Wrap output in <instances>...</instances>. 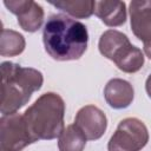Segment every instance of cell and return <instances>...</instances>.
I'll list each match as a JSON object with an SVG mask.
<instances>
[{
	"mask_svg": "<svg viewBox=\"0 0 151 151\" xmlns=\"http://www.w3.org/2000/svg\"><path fill=\"white\" fill-rule=\"evenodd\" d=\"M46 52L55 60L79 59L87 47L88 34L84 24L65 14H53L44 27Z\"/></svg>",
	"mask_w": 151,
	"mask_h": 151,
	"instance_id": "6da1fadb",
	"label": "cell"
},
{
	"mask_svg": "<svg viewBox=\"0 0 151 151\" xmlns=\"http://www.w3.org/2000/svg\"><path fill=\"white\" fill-rule=\"evenodd\" d=\"M42 85V74L14 63L1 64V113L12 114L22 107Z\"/></svg>",
	"mask_w": 151,
	"mask_h": 151,
	"instance_id": "7a4b0ae2",
	"label": "cell"
},
{
	"mask_svg": "<svg viewBox=\"0 0 151 151\" xmlns=\"http://www.w3.org/2000/svg\"><path fill=\"white\" fill-rule=\"evenodd\" d=\"M64 113L65 104L59 94L48 92L39 97L22 114L33 142L59 137L64 130Z\"/></svg>",
	"mask_w": 151,
	"mask_h": 151,
	"instance_id": "3957f363",
	"label": "cell"
},
{
	"mask_svg": "<svg viewBox=\"0 0 151 151\" xmlns=\"http://www.w3.org/2000/svg\"><path fill=\"white\" fill-rule=\"evenodd\" d=\"M99 51L104 57L113 60L119 70L126 73L139 71L144 64L143 52L131 45L125 34L116 29H109L101 34Z\"/></svg>",
	"mask_w": 151,
	"mask_h": 151,
	"instance_id": "277c9868",
	"label": "cell"
},
{
	"mask_svg": "<svg viewBox=\"0 0 151 151\" xmlns=\"http://www.w3.org/2000/svg\"><path fill=\"white\" fill-rule=\"evenodd\" d=\"M149 140V132L144 123L137 118H126L122 120L112 134L109 151H139Z\"/></svg>",
	"mask_w": 151,
	"mask_h": 151,
	"instance_id": "5b68a950",
	"label": "cell"
},
{
	"mask_svg": "<svg viewBox=\"0 0 151 151\" xmlns=\"http://www.w3.org/2000/svg\"><path fill=\"white\" fill-rule=\"evenodd\" d=\"M33 143L24 116L19 113L5 114L0 119V150L21 151Z\"/></svg>",
	"mask_w": 151,
	"mask_h": 151,
	"instance_id": "8992f818",
	"label": "cell"
},
{
	"mask_svg": "<svg viewBox=\"0 0 151 151\" xmlns=\"http://www.w3.org/2000/svg\"><path fill=\"white\" fill-rule=\"evenodd\" d=\"M130 17L132 32L143 41L144 52L151 59V1H132Z\"/></svg>",
	"mask_w": 151,
	"mask_h": 151,
	"instance_id": "52a82bcc",
	"label": "cell"
},
{
	"mask_svg": "<svg viewBox=\"0 0 151 151\" xmlns=\"http://www.w3.org/2000/svg\"><path fill=\"white\" fill-rule=\"evenodd\" d=\"M5 6L18 17L20 27L27 32H35L44 20V9L32 0H5Z\"/></svg>",
	"mask_w": 151,
	"mask_h": 151,
	"instance_id": "ba28073f",
	"label": "cell"
},
{
	"mask_svg": "<svg viewBox=\"0 0 151 151\" xmlns=\"http://www.w3.org/2000/svg\"><path fill=\"white\" fill-rule=\"evenodd\" d=\"M74 124L84 133L86 139L96 140L104 134L107 120L100 109L93 105H86L78 111Z\"/></svg>",
	"mask_w": 151,
	"mask_h": 151,
	"instance_id": "9c48e42d",
	"label": "cell"
},
{
	"mask_svg": "<svg viewBox=\"0 0 151 151\" xmlns=\"http://www.w3.org/2000/svg\"><path fill=\"white\" fill-rule=\"evenodd\" d=\"M104 97L111 107L125 109L133 100V87L126 80L111 79L104 88Z\"/></svg>",
	"mask_w": 151,
	"mask_h": 151,
	"instance_id": "30bf717a",
	"label": "cell"
},
{
	"mask_svg": "<svg viewBox=\"0 0 151 151\" xmlns=\"http://www.w3.org/2000/svg\"><path fill=\"white\" fill-rule=\"evenodd\" d=\"M94 14L107 26H120L126 20V9L123 1H96Z\"/></svg>",
	"mask_w": 151,
	"mask_h": 151,
	"instance_id": "8fae6325",
	"label": "cell"
},
{
	"mask_svg": "<svg viewBox=\"0 0 151 151\" xmlns=\"http://www.w3.org/2000/svg\"><path fill=\"white\" fill-rule=\"evenodd\" d=\"M86 144V137L76 124L65 127L59 136V151H83Z\"/></svg>",
	"mask_w": 151,
	"mask_h": 151,
	"instance_id": "7c38bea8",
	"label": "cell"
},
{
	"mask_svg": "<svg viewBox=\"0 0 151 151\" xmlns=\"http://www.w3.org/2000/svg\"><path fill=\"white\" fill-rule=\"evenodd\" d=\"M25 48L24 37L12 29L1 28L0 54L2 57H14L20 54Z\"/></svg>",
	"mask_w": 151,
	"mask_h": 151,
	"instance_id": "4fadbf2b",
	"label": "cell"
},
{
	"mask_svg": "<svg viewBox=\"0 0 151 151\" xmlns=\"http://www.w3.org/2000/svg\"><path fill=\"white\" fill-rule=\"evenodd\" d=\"M51 4L61 11L76 17V18H88L94 12L96 1L92 0H76V1H51Z\"/></svg>",
	"mask_w": 151,
	"mask_h": 151,
	"instance_id": "5bb4252c",
	"label": "cell"
},
{
	"mask_svg": "<svg viewBox=\"0 0 151 151\" xmlns=\"http://www.w3.org/2000/svg\"><path fill=\"white\" fill-rule=\"evenodd\" d=\"M145 87H146V92L149 94V97L151 98V74L149 76V78L146 79V84H145Z\"/></svg>",
	"mask_w": 151,
	"mask_h": 151,
	"instance_id": "9a60e30c",
	"label": "cell"
}]
</instances>
